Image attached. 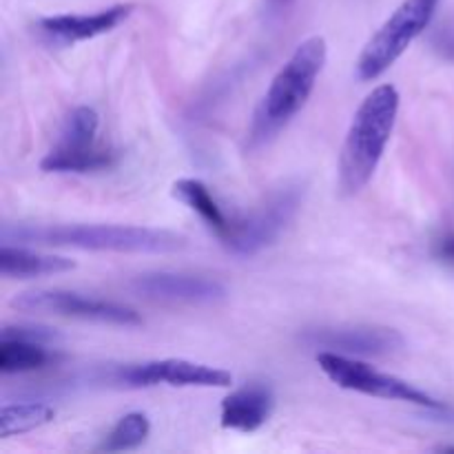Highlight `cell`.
<instances>
[{"label": "cell", "mask_w": 454, "mask_h": 454, "mask_svg": "<svg viewBox=\"0 0 454 454\" xmlns=\"http://www.w3.org/2000/svg\"><path fill=\"white\" fill-rule=\"evenodd\" d=\"M118 380L131 388H151L160 384L180 386V388H229L233 384V375L224 368L177 357L136 364L124 368Z\"/></svg>", "instance_id": "cell-9"}, {"label": "cell", "mask_w": 454, "mask_h": 454, "mask_svg": "<svg viewBox=\"0 0 454 454\" xmlns=\"http://www.w3.org/2000/svg\"><path fill=\"white\" fill-rule=\"evenodd\" d=\"M430 44H433V49L443 58V60L454 65V20L443 22L439 29H434Z\"/></svg>", "instance_id": "cell-20"}, {"label": "cell", "mask_w": 454, "mask_h": 454, "mask_svg": "<svg viewBox=\"0 0 454 454\" xmlns=\"http://www.w3.org/2000/svg\"><path fill=\"white\" fill-rule=\"evenodd\" d=\"M317 364L324 375L344 390L368 395V397L388 399V402L415 403V406L428 408V411H442L443 408V403L434 399L433 395L415 388L406 380L377 371L371 364L357 357L331 353V350H317Z\"/></svg>", "instance_id": "cell-7"}, {"label": "cell", "mask_w": 454, "mask_h": 454, "mask_svg": "<svg viewBox=\"0 0 454 454\" xmlns=\"http://www.w3.org/2000/svg\"><path fill=\"white\" fill-rule=\"evenodd\" d=\"M291 3H293V0H266V4H269L270 13L284 12V9H286Z\"/></svg>", "instance_id": "cell-22"}, {"label": "cell", "mask_w": 454, "mask_h": 454, "mask_svg": "<svg viewBox=\"0 0 454 454\" xmlns=\"http://www.w3.org/2000/svg\"><path fill=\"white\" fill-rule=\"evenodd\" d=\"M20 313L58 315V317L82 319V322L111 324V326H140L142 317L136 309L102 297L82 295L65 288H38L25 291L12 301Z\"/></svg>", "instance_id": "cell-8"}, {"label": "cell", "mask_w": 454, "mask_h": 454, "mask_svg": "<svg viewBox=\"0 0 454 454\" xmlns=\"http://www.w3.org/2000/svg\"><path fill=\"white\" fill-rule=\"evenodd\" d=\"M133 12L131 3H120L114 7L100 9L93 13H60V16L40 18L35 29L40 38L58 47H71V44L93 40L105 35L122 25Z\"/></svg>", "instance_id": "cell-11"}, {"label": "cell", "mask_w": 454, "mask_h": 454, "mask_svg": "<svg viewBox=\"0 0 454 454\" xmlns=\"http://www.w3.org/2000/svg\"><path fill=\"white\" fill-rule=\"evenodd\" d=\"M304 191L300 184H286L273 191L262 204L244 215L231 217L222 242L238 255H255L275 244L300 211Z\"/></svg>", "instance_id": "cell-6"}, {"label": "cell", "mask_w": 454, "mask_h": 454, "mask_svg": "<svg viewBox=\"0 0 454 454\" xmlns=\"http://www.w3.org/2000/svg\"><path fill=\"white\" fill-rule=\"evenodd\" d=\"M75 269V262L62 255H47V253L31 251L25 247H13L12 242H3L0 247V273L9 279H31L43 275L69 273Z\"/></svg>", "instance_id": "cell-14"}, {"label": "cell", "mask_w": 454, "mask_h": 454, "mask_svg": "<svg viewBox=\"0 0 454 454\" xmlns=\"http://www.w3.org/2000/svg\"><path fill=\"white\" fill-rule=\"evenodd\" d=\"M129 286L146 300L173 301V304H211L226 297L224 284L207 275L191 273H145L131 279Z\"/></svg>", "instance_id": "cell-12"}, {"label": "cell", "mask_w": 454, "mask_h": 454, "mask_svg": "<svg viewBox=\"0 0 454 454\" xmlns=\"http://www.w3.org/2000/svg\"><path fill=\"white\" fill-rule=\"evenodd\" d=\"M442 0H403L384 25L368 38L355 62V75L362 82L381 78L412 43L433 25Z\"/></svg>", "instance_id": "cell-4"}, {"label": "cell", "mask_w": 454, "mask_h": 454, "mask_svg": "<svg viewBox=\"0 0 454 454\" xmlns=\"http://www.w3.org/2000/svg\"><path fill=\"white\" fill-rule=\"evenodd\" d=\"M399 91L390 82L372 89L355 111L340 155V186L359 193L375 176L399 115Z\"/></svg>", "instance_id": "cell-3"}, {"label": "cell", "mask_w": 454, "mask_h": 454, "mask_svg": "<svg viewBox=\"0 0 454 454\" xmlns=\"http://www.w3.org/2000/svg\"><path fill=\"white\" fill-rule=\"evenodd\" d=\"M275 408V395L266 384L242 386L222 399L220 424L235 433H255L270 419Z\"/></svg>", "instance_id": "cell-13"}, {"label": "cell", "mask_w": 454, "mask_h": 454, "mask_svg": "<svg viewBox=\"0 0 454 454\" xmlns=\"http://www.w3.org/2000/svg\"><path fill=\"white\" fill-rule=\"evenodd\" d=\"M0 335L20 337V340L40 341V344H53V341H58V333L44 326H4Z\"/></svg>", "instance_id": "cell-19"}, {"label": "cell", "mask_w": 454, "mask_h": 454, "mask_svg": "<svg viewBox=\"0 0 454 454\" xmlns=\"http://www.w3.org/2000/svg\"><path fill=\"white\" fill-rule=\"evenodd\" d=\"M310 348L331 350L348 357H386L403 348L402 333L386 326H333L306 333Z\"/></svg>", "instance_id": "cell-10"}, {"label": "cell", "mask_w": 454, "mask_h": 454, "mask_svg": "<svg viewBox=\"0 0 454 454\" xmlns=\"http://www.w3.org/2000/svg\"><path fill=\"white\" fill-rule=\"evenodd\" d=\"M433 253L439 262L454 269V233H443L434 239Z\"/></svg>", "instance_id": "cell-21"}, {"label": "cell", "mask_w": 454, "mask_h": 454, "mask_svg": "<svg viewBox=\"0 0 454 454\" xmlns=\"http://www.w3.org/2000/svg\"><path fill=\"white\" fill-rule=\"evenodd\" d=\"M151 433V421L145 412H129L124 415L118 424L114 426L106 439L102 442L100 450L106 452H122L133 450V448L142 446Z\"/></svg>", "instance_id": "cell-18"}, {"label": "cell", "mask_w": 454, "mask_h": 454, "mask_svg": "<svg viewBox=\"0 0 454 454\" xmlns=\"http://www.w3.org/2000/svg\"><path fill=\"white\" fill-rule=\"evenodd\" d=\"M100 115L91 106H75L65 118L56 145L40 162L44 173H89L114 167L118 151L98 142Z\"/></svg>", "instance_id": "cell-5"}, {"label": "cell", "mask_w": 454, "mask_h": 454, "mask_svg": "<svg viewBox=\"0 0 454 454\" xmlns=\"http://www.w3.org/2000/svg\"><path fill=\"white\" fill-rule=\"evenodd\" d=\"M53 419H56V408L49 403H4L0 408V437L9 439L31 433L40 426L51 424Z\"/></svg>", "instance_id": "cell-17"}, {"label": "cell", "mask_w": 454, "mask_h": 454, "mask_svg": "<svg viewBox=\"0 0 454 454\" xmlns=\"http://www.w3.org/2000/svg\"><path fill=\"white\" fill-rule=\"evenodd\" d=\"M171 193L177 202H182L184 207H189L191 211L198 213L200 220H202L217 238H222V235L226 233V229H229L231 224V215L224 213V208L220 207L215 195L211 193V189H208L202 180L182 177V180H177L176 184H173Z\"/></svg>", "instance_id": "cell-15"}, {"label": "cell", "mask_w": 454, "mask_h": 454, "mask_svg": "<svg viewBox=\"0 0 454 454\" xmlns=\"http://www.w3.org/2000/svg\"><path fill=\"white\" fill-rule=\"evenodd\" d=\"M3 242L109 253H173L186 247L184 235L173 231L124 224H4Z\"/></svg>", "instance_id": "cell-2"}, {"label": "cell", "mask_w": 454, "mask_h": 454, "mask_svg": "<svg viewBox=\"0 0 454 454\" xmlns=\"http://www.w3.org/2000/svg\"><path fill=\"white\" fill-rule=\"evenodd\" d=\"M47 346L20 337L0 335V371L4 375H22L49 366L56 359V353Z\"/></svg>", "instance_id": "cell-16"}, {"label": "cell", "mask_w": 454, "mask_h": 454, "mask_svg": "<svg viewBox=\"0 0 454 454\" xmlns=\"http://www.w3.org/2000/svg\"><path fill=\"white\" fill-rule=\"evenodd\" d=\"M326 58L328 47L322 35H310L297 44L291 58L270 80L269 89L253 114L251 129H248V145L253 149L275 140L304 109L322 75Z\"/></svg>", "instance_id": "cell-1"}]
</instances>
